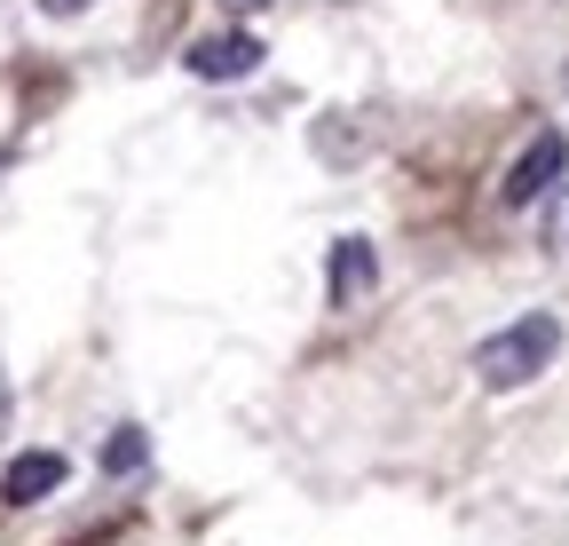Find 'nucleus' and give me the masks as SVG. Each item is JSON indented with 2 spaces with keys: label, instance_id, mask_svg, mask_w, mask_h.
Listing matches in <instances>:
<instances>
[{
  "label": "nucleus",
  "instance_id": "obj_1",
  "mask_svg": "<svg viewBox=\"0 0 569 546\" xmlns=\"http://www.w3.org/2000/svg\"><path fill=\"white\" fill-rule=\"evenodd\" d=\"M553 357H561V317L530 309V317H515L507 332H490L482 349H475V380L507 396V388H530Z\"/></svg>",
  "mask_w": 569,
  "mask_h": 546
},
{
  "label": "nucleus",
  "instance_id": "obj_2",
  "mask_svg": "<svg viewBox=\"0 0 569 546\" xmlns=\"http://www.w3.org/2000/svg\"><path fill=\"white\" fill-rule=\"evenodd\" d=\"M182 72L190 80H213V88H222V80H253L261 72V40L253 32H198L182 48Z\"/></svg>",
  "mask_w": 569,
  "mask_h": 546
},
{
  "label": "nucleus",
  "instance_id": "obj_3",
  "mask_svg": "<svg viewBox=\"0 0 569 546\" xmlns=\"http://www.w3.org/2000/svg\"><path fill=\"white\" fill-rule=\"evenodd\" d=\"M561 167H569V143L546 127V135H530V151L507 167V182H498V198H507V207H538V198L561 182Z\"/></svg>",
  "mask_w": 569,
  "mask_h": 546
},
{
  "label": "nucleus",
  "instance_id": "obj_4",
  "mask_svg": "<svg viewBox=\"0 0 569 546\" xmlns=\"http://www.w3.org/2000/svg\"><path fill=\"white\" fill-rule=\"evenodd\" d=\"M63 475H71L63 451H17L9 467H0V499H9V507H40L48 492H63Z\"/></svg>",
  "mask_w": 569,
  "mask_h": 546
},
{
  "label": "nucleus",
  "instance_id": "obj_5",
  "mask_svg": "<svg viewBox=\"0 0 569 546\" xmlns=\"http://www.w3.org/2000/svg\"><path fill=\"white\" fill-rule=\"evenodd\" d=\"M372 278H380L372 246H365V238H340V246H332V269H325V301H332V309H356V301L372 294Z\"/></svg>",
  "mask_w": 569,
  "mask_h": 546
},
{
  "label": "nucleus",
  "instance_id": "obj_6",
  "mask_svg": "<svg viewBox=\"0 0 569 546\" xmlns=\"http://www.w3.org/2000/svg\"><path fill=\"white\" fill-rule=\"evenodd\" d=\"M142 459H151V444H142V428H111V444H103V475H134Z\"/></svg>",
  "mask_w": 569,
  "mask_h": 546
},
{
  "label": "nucleus",
  "instance_id": "obj_7",
  "mask_svg": "<svg viewBox=\"0 0 569 546\" xmlns=\"http://www.w3.org/2000/svg\"><path fill=\"white\" fill-rule=\"evenodd\" d=\"M546 238H553V246H561V254H569V190H561V198H553V215H546Z\"/></svg>",
  "mask_w": 569,
  "mask_h": 546
},
{
  "label": "nucleus",
  "instance_id": "obj_8",
  "mask_svg": "<svg viewBox=\"0 0 569 546\" xmlns=\"http://www.w3.org/2000/svg\"><path fill=\"white\" fill-rule=\"evenodd\" d=\"M96 0H40V17H88Z\"/></svg>",
  "mask_w": 569,
  "mask_h": 546
},
{
  "label": "nucleus",
  "instance_id": "obj_9",
  "mask_svg": "<svg viewBox=\"0 0 569 546\" xmlns=\"http://www.w3.org/2000/svg\"><path fill=\"white\" fill-rule=\"evenodd\" d=\"M222 9H230V17H253V9H269V0H222Z\"/></svg>",
  "mask_w": 569,
  "mask_h": 546
},
{
  "label": "nucleus",
  "instance_id": "obj_10",
  "mask_svg": "<svg viewBox=\"0 0 569 546\" xmlns=\"http://www.w3.org/2000/svg\"><path fill=\"white\" fill-rule=\"evenodd\" d=\"M561 96H569V63H561Z\"/></svg>",
  "mask_w": 569,
  "mask_h": 546
}]
</instances>
